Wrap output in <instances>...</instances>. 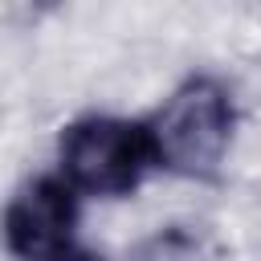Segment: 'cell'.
Returning <instances> with one entry per match:
<instances>
[{
    "label": "cell",
    "mask_w": 261,
    "mask_h": 261,
    "mask_svg": "<svg viewBox=\"0 0 261 261\" xmlns=\"http://www.w3.org/2000/svg\"><path fill=\"white\" fill-rule=\"evenodd\" d=\"M143 122L163 171L216 179L237 139V98L216 73H188Z\"/></svg>",
    "instance_id": "obj_1"
},
{
    "label": "cell",
    "mask_w": 261,
    "mask_h": 261,
    "mask_svg": "<svg viewBox=\"0 0 261 261\" xmlns=\"http://www.w3.org/2000/svg\"><path fill=\"white\" fill-rule=\"evenodd\" d=\"M155 147L143 118L122 114H82L61 126L57 175L77 196L122 200L155 171Z\"/></svg>",
    "instance_id": "obj_2"
},
{
    "label": "cell",
    "mask_w": 261,
    "mask_h": 261,
    "mask_svg": "<svg viewBox=\"0 0 261 261\" xmlns=\"http://www.w3.org/2000/svg\"><path fill=\"white\" fill-rule=\"evenodd\" d=\"M77 220H82V196L57 171L33 175L4 204L0 241L16 261H61L77 249L73 245Z\"/></svg>",
    "instance_id": "obj_3"
},
{
    "label": "cell",
    "mask_w": 261,
    "mask_h": 261,
    "mask_svg": "<svg viewBox=\"0 0 261 261\" xmlns=\"http://www.w3.org/2000/svg\"><path fill=\"white\" fill-rule=\"evenodd\" d=\"M61 261H102V257H94V253H86V249H73V253L61 257Z\"/></svg>",
    "instance_id": "obj_4"
}]
</instances>
